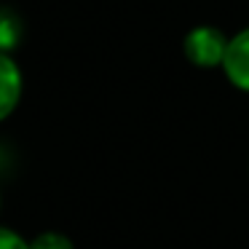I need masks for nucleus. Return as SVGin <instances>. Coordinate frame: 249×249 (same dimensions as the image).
I'll list each match as a JSON object with an SVG mask.
<instances>
[{
	"label": "nucleus",
	"mask_w": 249,
	"mask_h": 249,
	"mask_svg": "<svg viewBox=\"0 0 249 249\" xmlns=\"http://www.w3.org/2000/svg\"><path fill=\"white\" fill-rule=\"evenodd\" d=\"M231 40L214 27H196L185 38V56L196 67H217L225 59V51Z\"/></svg>",
	"instance_id": "f257e3e1"
},
{
	"label": "nucleus",
	"mask_w": 249,
	"mask_h": 249,
	"mask_svg": "<svg viewBox=\"0 0 249 249\" xmlns=\"http://www.w3.org/2000/svg\"><path fill=\"white\" fill-rule=\"evenodd\" d=\"M222 70H225L228 81L236 89L249 91V30L238 33L228 43L225 59H222Z\"/></svg>",
	"instance_id": "f03ea898"
},
{
	"label": "nucleus",
	"mask_w": 249,
	"mask_h": 249,
	"mask_svg": "<svg viewBox=\"0 0 249 249\" xmlns=\"http://www.w3.org/2000/svg\"><path fill=\"white\" fill-rule=\"evenodd\" d=\"M22 97V72L8 54L0 51V121L17 110Z\"/></svg>",
	"instance_id": "7ed1b4c3"
},
{
	"label": "nucleus",
	"mask_w": 249,
	"mask_h": 249,
	"mask_svg": "<svg viewBox=\"0 0 249 249\" xmlns=\"http://www.w3.org/2000/svg\"><path fill=\"white\" fill-rule=\"evenodd\" d=\"M19 38H22V24L19 17L8 8H0V51L8 54L11 49H17Z\"/></svg>",
	"instance_id": "20e7f679"
},
{
	"label": "nucleus",
	"mask_w": 249,
	"mask_h": 249,
	"mask_svg": "<svg viewBox=\"0 0 249 249\" xmlns=\"http://www.w3.org/2000/svg\"><path fill=\"white\" fill-rule=\"evenodd\" d=\"M30 249H75L72 241L65 236V233H54V231H46L40 236H35L30 241Z\"/></svg>",
	"instance_id": "39448f33"
},
{
	"label": "nucleus",
	"mask_w": 249,
	"mask_h": 249,
	"mask_svg": "<svg viewBox=\"0 0 249 249\" xmlns=\"http://www.w3.org/2000/svg\"><path fill=\"white\" fill-rule=\"evenodd\" d=\"M0 249H30V244L8 228H0Z\"/></svg>",
	"instance_id": "423d86ee"
}]
</instances>
